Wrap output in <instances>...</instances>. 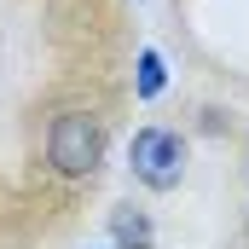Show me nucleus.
<instances>
[{"instance_id":"obj_1","label":"nucleus","mask_w":249,"mask_h":249,"mask_svg":"<svg viewBox=\"0 0 249 249\" xmlns=\"http://www.w3.org/2000/svg\"><path fill=\"white\" fill-rule=\"evenodd\" d=\"M47 162L58 168L64 180L99 174V162H105V122L87 116V110H64L53 122V133H47Z\"/></svg>"},{"instance_id":"obj_2","label":"nucleus","mask_w":249,"mask_h":249,"mask_svg":"<svg viewBox=\"0 0 249 249\" xmlns=\"http://www.w3.org/2000/svg\"><path fill=\"white\" fill-rule=\"evenodd\" d=\"M127 162H133V180L151 186V191H174L186 180V145H180V133H168V127H139Z\"/></svg>"},{"instance_id":"obj_3","label":"nucleus","mask_w":249,"mask_h":249,"mask_svg":"<svg viewBox=\"0 0 249 249\" xmlns=\"http://www.w3.org/2000/svg\"><path fill=\"white\" fill-rule=\"evenodd\" d=\"M110 238H116V249H151L157 244V232H151V220L139 214V209H110Z\"/></svg>"},{"instance_id":"obj_4","label":"nucleus","mask_w":249,"mask_h":249,"mask_svg":"<svg viewBox=\"0 0 249 249\" xmlns=\"http://www.w3.org/2000/svg\"><path fill=\"white\" fill-rule=\"evenodd\" d=\"M162 87H168L162 53H157V47H145V53H139V70H133V93H139V99H157Z\"/></svg>"}]
</instances>
